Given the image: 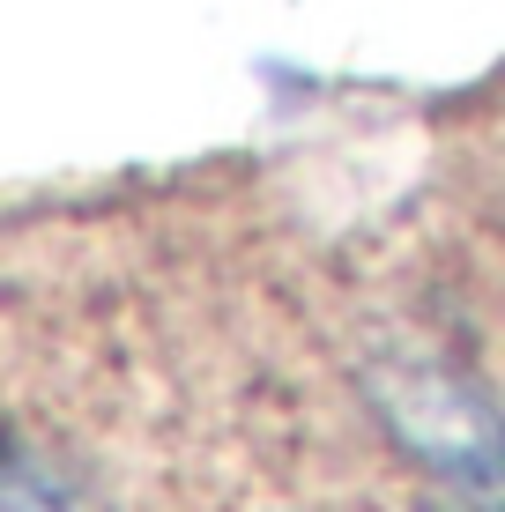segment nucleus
<instances>
[{
  "label": "nucleus",
  "mask_w": 505,
  "mask_h": 512,
  "mask_svg": "<svg viewBox=\"0 0 505 512\" xmlns=\"http://www.w3.org/2000/svg\"><path fill=\"white\" fill-rule=\"evenodd\" d=\"M0 512H82V498L60 483V475H45L30 453H15L8 483H0Z\"/></svg>",
  "instance_id": "f03ea898"
},
{
  "label": "nucleus",
  "mask_w": 505,
  "mask_h": 512,
  "mask_svg": "<svg viewBox=\"0 0 505 512\" xmlns=\"http://www.w3.org/2000/svg\"><path fill=\"white\" fill-rule=\"evenodd\" d=\"M364 394L387 438L424 475L461 490L476 512H505V416L491 409V394H476L461 372L431 357H372Z\"/></svg>",
  "instance_id": "f257e3e1"
},
{
  "label": "nucleus",
  "mask_w": 505,
  "mask_h": 512,
  "mask_svg": "<svg viewBox=\"0 0 505 512\" xmlns=\"http://www.w3.org/2000/svg\"><path fill=\"white\" fill-rule=\"evenodd\" d=\"M416 512H439V505H416Z\"/></svg>",
  "instance_id": "7ed1b4c3"
}]
</instances>
